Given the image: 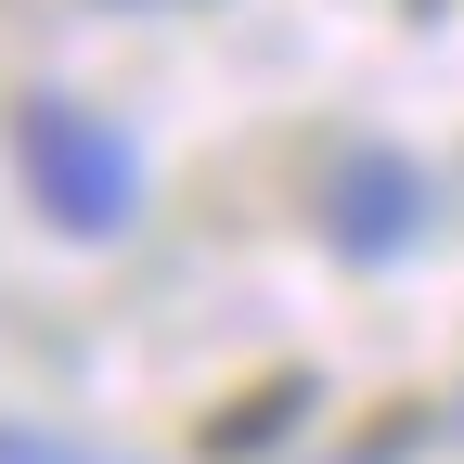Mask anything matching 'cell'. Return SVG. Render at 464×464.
<instances>
[{"mask_svg":"<svg viewBox=\"0 0 464 464\" xmlns=\"http://www.w3.org/2000/svg\"><path fill=\"white\" fill-rule=\"evenodd\" d=\"M400 232H413V168H387V155H362V168H348V181H335V246H348V258H387Z\"/></svg>","mask_w":464,"mask_h":464,"instance_id":"cell-2","label":"cell"},{"mask_svg":"<svg viewBox=\"0 0 464 464\" xmlns=\"http://www.w3.org/2000/svg\"><path fill=\"white\" fill-rule=\"evenodd\" d=\"M297 413H310V374H271V387H246V400H219V413H207V464H246V451H271Z\"/></svg>","mask_w":464,"mask_h":464,"instance_id":"cell-3","label":"cell"},{"mask_svg":"<svg viewBox=\"0 0 464 464\" xmlns=\"http://www.w3.org/2000/svg\"><path fill=\"white\" fill-rule=\"evenodd\" d=\"M14 168L39 181V207L65 232H116L130 219V155H116L78 103H14Z\"/></svg>","mask_w":464,"mask_h":464,"instance_id":"cell-1","label":"cell"}]
</instances>
